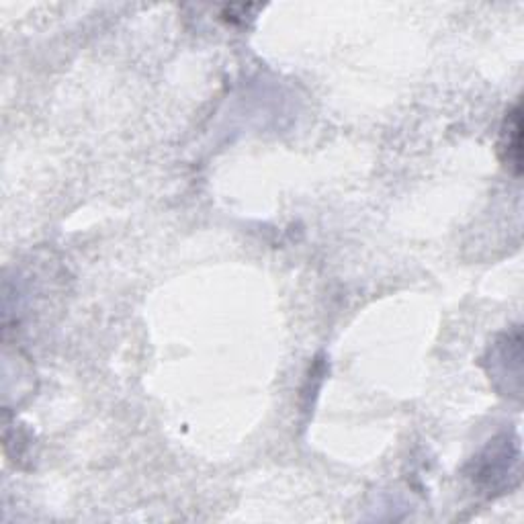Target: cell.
Instances as JSON below:
<instances>
[{
    "mask_svg": "<svg viewBox=\"0 0 524 524\" xmlns=\"http://www.w3.org/2000/svg\"><path fill=\"white\" fill-rule=\"evenodd\" d=\"M498 150H500V158L504 166L518 177L520 164H522V117H520L518 105L506 113V119L500 131Z\"/></svg>",
    "mask_w": 524,
    "mask_h": 524,
    "instance_id": "6da1fadb",
    "label": "cell"
}]
</instances>
